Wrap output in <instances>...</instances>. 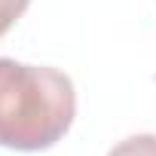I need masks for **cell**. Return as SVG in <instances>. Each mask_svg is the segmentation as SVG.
<instances>
[{
    "mask_svg": "<svg viewBox=\"0 0 156 156\" xmlns=\"http://www.w3.org/2000/svg\"><path fill=\"white\" fill-rule=\"evenodd\" d=\"M76 116V92L67 73L46 64L0 58V147L40 153L55 147Z\"/></svg>",
    "mask_w": 156,
    "mask_h": 156,
    "instance_id": "cell-1",
    "label": "cell"
},
{
    "mask_svg": "<svg viewBox=\"0 0 156 156\" xmlns=\"http://www.w3.org/2000/svg\"><path fill=\"white\" fill-rule=\"evenodd\" d=\"M31 6V0H0V37H3Z\"/></svg>",
    "mask_w": 156,
    "mask_h": 156,
    "instance_id": "cell-3",
    "label": "cell"
},
{
    "mask_svg": "<svg viewBox=\"0 0 156 156\" xmlns=\"http://www.w3.org/2000/svg\"><path fill=\"white\" fill-rule=\"evenodd\" d=\"M107 156H156V135H132L119 141Z\"/></svg>",
    "mask_w": 156,
    "mask_h": 156,
    "instance_id": "cell-2",
    "label": "cell"
}]
</instances>
